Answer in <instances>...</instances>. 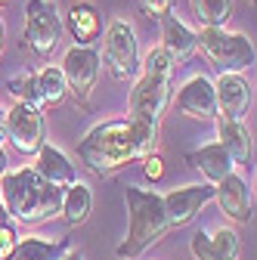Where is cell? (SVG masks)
Here are the masks:
<instances>
[{
    "instance_id": "8fae6325",
    "label": "cell",
    "mask_w": 257,
    "mask_h": 260,
    "mask_svg": "<svg viewBox=\"0 0 257 260\" xmlns=\"http://www.w3.org/2000/svg\"><path fill=\"white\" fill-rule=\"evenodd\" d=\"M171 103H177V109L192 121H214L217 118L214 81H208L205 75H192L189 81H183V87L174 93Z\"/></svg>"
},
{
    "instance_id": "4fadbf2b",
    "label": "cell",
    "mask_w": 257,
    "mask_h": 260,
    "mask_svg": "<svg viewBox=\"0 0 257 260\" xmlns=\"http://www.w3.org/2000/svg\"><path fill=\"white\" fill-rule=\"evenodd\" d=\"M211 202H217V208L236 223L251 220V192H248V183L236 171L214 183V199Z\"/></svg>"
},
{
    "instance_id": "9a60e30c",
    "label": "cell",
    "mask_w": 257,
    "mask_h": 260,
    "mask_svg": "<svg viewBox=\"0 0 257 260\" xmlns=\"http://www.w3.org/2000/svg\"><path fill=\"white\" fill-rule=\"evenodd\" d=\"M35 168L44 180H50L53 186H72L75 180H78V171H75V165H72V158L62 152V149H56V146H50V143H44L38 152H35Z\"/></svg>"
},
{
    "instance_id": "8992f818",
    "label": "cell",
    "mask_w": 257,
    "mask_h": 260,
    "mask_svg": "<svg viewBox=\"0 0 257 260\" xmlns=\"http://www.w3.org/2000/svg\"><path fill=\"white\" fill-rule=\"evenodd\" d=\"M62 16L53 0H28L25 4V41L38 56H50L62 41Z\"/></svg>"
},
{
    "instance_id": "7a4b0ae2",
    "label": "cell",
    "mask_w": 257,
    "mask_h": 260,
    "mask_svg": "<svg viewBox=\"0 0 257 260\" xmlns=\"http://www.w3.org/2000/svg\"><path fill=\"white\" fill-rule=\"evenodd\" d=\"M78 158H81V165L96 177L118 174L121 168L140 161V152L134 146L127 118H112V121L96 124L78 143Z\"/></svg>"
},
{
    "instance_id": "83f0119b",
    "label": "cell",
    "mask_w": 257,
    "mask_h": 260,
    "mask_svg": "<svg viewBox=\"0 0 257 260\" xmlns=\"http://www.w3.org/2000/svg\"><path fill=\"white\" fill-rule=\"evenodd\" d=\"M171 4L174 0H140V7L149 19H162L165 13H171Z\"/></svg>"
},
{
    "instance_id": "1f68e13d",
    "label": "cell",
    "mask_w": 257,
    "mask_h": 260,
    "mask_svg": "<svg viewBox=\"0 0 257 260\" xmlns=\"http://www.w3.org/2000/svg\"><path fill=\"white\" fill-rule=\"evenodd\" d=\"M10 214H7V208H4V202H0V220H7Z\"/></svg>"
},
{
    "instance_id": "52a82bcc",
    "label": "cell",
    "mask_w": 257,
    "mask_h": 260,
    "mask_svg": "<svg viewBox=\"0 0 257 260\" xmlns=\"http://www.w3.org/2000/svg\"><path fill=\"white\" fill-rule=\"evenodd\" d=\"M59 69H62V75H66L69 93L78 103H87L93 96V90H96V81H100L103 56L93 50V44H75L72 50H66Z\"/></svg>"
},
{
    "instance_id": "ac0fdd59",
    "label": "cell",
    "mask_w": 257,
    "mask_h": 260,
    "mask_svg": "<svg viewBox=\"0 0 257 260\" xmlns=\"http://www.w3.org/2000/svg\"><path fill=\"white\" fill-rule=\"evenodd\" d=\"M217 121V143L233 155L236 165H251V134L242 121L214 118Z\"/></svg>"
},
{
    "instance_id": "7402d4cb",
    "label": "cell",
    "mask_w": 257,
    "mask_h": 260,
    "mask_svg": "<svg viewBox=\"0 0 257 260\" xmlns=\"http://www.w3.org/2000/svg\"><path fill=\"white\" fill-rule=\"evenodd\" d=\"M189 10L199 28H220L233 19V0H189Z\"/></svg>"
},
{
    "instance_id": "3957f363",
    "label": "cell",
    "mask_w": 257,
    "mask_h": 260,
    "mask_svg": "<svg viewBox=\"0 0 257 260\" xmlns=\"http://www.w3.org/2000/svg\"><path fill=\"white\" fill-rule=\"evenodd\" d=\"M124 202H127V214H131V226H127V239L115 248V254L121 260H134L143 251H149L152 245L162 242L171 233V226H168V217H165L162 192L127 186Z\"/></svg>"
},
{
    "instance_id": "2e32d148",
    "label": "cell",
    "mask_w": 257,
    "mask_h": 260,
    "mask_svg": "<svg viewBox=\"0 0 257 260\" xmlns=\"http://www.w3.org/2000/svg\"><path fill=\"white\" fill-rule=\"evenodd\" d=\"M158 22H162V47L174 56V62H186L196 53V31L174 13H165Z\"/></svg>"
},
{
    "instance_id": "484cf974",
    "label": "cell",
    "mask_w": 257,
    "mask_h": 260,
    "mask_svg": "<svg viewBox=\"0 0 257 260\" xmlns=\"http://www.w3.org/2000/svg\"><path fill=\"white\" fill-rule=\"evenodd\" d=\"M16 242H19V233H16V226H13L10 220H0V260H7V257L13 254Z\"/></svg>"
},
{
    "instance_id": "f546056e",
    "label": "cell",
    "mask_w": 257,
    "mask_h": 260,
    "mask_svg": "<svg viewBox=\"0 0 257 260\" xmlns=\"http://www.w3.org/2000/svg\"><path fill=\"white\" fill-rule=\"evenodd\" d=\"M59 260H84V257H81V254H78V251H72V248H69V251H66V254H62V257H59Z\"/></svg>"
},
{
    "instance_id": "4dcf8cb0",
    "label": "cell",
    "mask_w": 257,
    "mask_h": 260,
    "mask_svg": "<svg viewBox=\"0 0 257 260\" xmlns=\"http://www.w3.org/2000/svg\"><path fill=\"white\" fill-rule=\"evenodd\" d=\"M4 38H7V28H4V22H0V56H4Z\"/></svg>"
},
{
    "instance_id": "d4e9b609",
    "label": "cell",
    "mask_w": 257,
    "mask_h": 260,
    "mask_svg": "<svg viewBox=\"0 0 257 260\" xmlns=\"http://www.w3.org/2000/svg\"><path fill=\"white\" fill-rule=\"evenodd\" d=\"M211 239V251L220 257V260H239V251H242V242H239V233L230 230V226H220V230Z\"/></svg>"
},
{
    "instance_id": "d6986e66",
    "label": "cell",
    "mask_w": 257,
    "mask_h": 260,
    "mask_svg": "<svg viewBox=\"0 0 257 260\" xmlns=\"http://www.w3.org/2000/svg\"><path fill=\"white\" fill-rule=\"evenodd\" d=\"M90 211H93V192H90L87 183L75 180L72 186L62 189V208H59V214L66 217L69 226H81L90 217Z\"/></svg>"
},
{
    "instance_id": "277c9868",
    "label": "cell",
    "mask_w": 257,
    "mask_h": 260,
    "mask_svg": "<svg viewBox=\"0 0 257 260\" xmlns=\"http://www.w3.org/2000/svg\"><path fill=\"white\" fill-rule=\"evenodd\" d=\"M196 53L208 59V65L220 72H245L254 65V44L242 31H227V25L220 28H199L196 31Z\"/></svg>"
},
{
    "instance_id": "5b68a950",
    "label": "cell",
    "mask_w": 257,
    "mask_h": 260,
    "mask_svg": "<svg viewBox=\"0 0 257 260\" xmlns=\"http://www.w3.org/2000/svg\"><path fill=\"white\" fill-rule=\"evenodd\" d=\"M103 59L109 65V75L118 84H127L140 75V47H137V31H134L131 22L115 19V22L106 25Z\"/></svg>"
},
{
    "instance_id": "d6a6232c",
    "label": "cell",
    "mask_w": 257,
    "mask_h": 260,
    "mask_svg": "<svg viewBox=\"0 0 257 260\" xmlns=\"http://www.w3.org/2000/svg\"><path fill=\"white\" fill-rule=\"evenodd\" d=\"M4 4H7V0H0V7H4Z\"/></svg>"
},
{
    "instance_id": "ffe728a7",
    "label": "cell",
    "mask_w": 257,
    "mask_h": 260,
    "mask_svg": "<svg viewBox=\"0 0 257 260\" xmlns=\"http://www.w3.org/2000/svg\"><path fill=\"white\" fill-rule=\"evenodd\" d=\"M69 251V239H41V236H28L19 239L13 254L7 260H59L62 254Z\"/></svg>"
},
{
    "instance_id": "ba28073f",
    "label": "cell",
    "mask_w": 257,
    "mask_h": 260,
    "mask_svg": "<svg viewBox=\"0 0 257 260\" xmlns=\"http://www.w3.org/2000/svg\"><path fill=\"white\" fill-rule=\"evenodd\" d=\"M171 100H174V78H158V75L140 72V78L131 90V115L146 118L152 124H162Z\"/></svg>"
},
{
    "instance_id": "30bf717a",
    "label": "cell",
    "mask_w": 257,
    "mask_h": 260,
    "mask_svg": "<svg viewBox=\"0 0 257 260\" xmlns=\"http://www.w3.org/2000/svg\"><path fill=\"white\" fill-rule=\"evenodd\" d=\"M214 199V186L211 183H192V186H180L162 195L165 205V217L171 230H180V226H189L202 214V208Z\"/></svg>"
},
{
    "instance_id": "4316f807",
    "label": "cell",
    "mask_w": 257,
    "mask_h": 260,
    "mask_svg": "<svg viewBox=\"0 0 257 260\" xmlns=\"http://www.w3.org/2000/svg\"><path fill=\"white\" fill-rule=\"evenodd\" d=\"M143 174H146V180L158 183V180L165 177V158L158 155V152H149V155L143 158Z\"/></svg>"
},
{
    "instance_id": "5bb4252c",
    "label": "cell",
    "mask_w": 257,
    "mask_h": 260,
    "mask_svg": "<svg viewBox=\"0 0 257 260\" xmlns=\"http://www.w3.org/2000/svg\"><path fill=\"white\" fill-rule=\"evenodd\" d=\"M186 165H189L192 171H199L202 180L211 183V186H214L217 180H223L227 174L236 171L233 155L223 149L220 143H208V146H202V149H196V152H189V155H186Z\"/></svg>"
},
{
    "instance_id": "f1b7e54d",
    "label": "cell",
    "mask_w": 257,
    "mask_h": 260,
    "mask_svg": "<svg viewBox=\"0 0 257 260\" xmlns=\"http://www.w3.org/2000/svg\"><path fill=\"white\" fill-rule=\"evenodd\" d=\"M7 171H10V158H7V149L0 146V177H4Z\"/></svg>"
},
{
    "instance_id": "44dd1931",
    "label": "cell",
    "mask_w": 257,
    "mask_h": 260,
    "mask_svg": "<svg viewBox=\"0 0 257 260\" xmlns=\"http://www.w3.org/2000/svg\"><path fill=\"white\" fill-rule=\"evenodd\" d=\"M35 81H38V93H41L44 109H53V106L66 103L69 87H66V75H62L59 65H44L41 72H35Z\"/></svg>"
},
{
    "instance_id": "603a6c76",
    "label": "cell",
    "mask_w": 257,
    "mask_h": 260,
    "mask_svg": "<svg viewBox=\"0 0 257 260\" xmlns=\"http://www.w3.org/2000/svg\"><path fill=\"white\" fill-rule=\"evenodd\" d=\"M174 69H177V62H174V56H171L165 47H155V50H149V53L140 59V72H143V75L174 78Z\"/></svg>"
},
{
    "instance_id": "7c38bea8",
    "label": "cell",
    "mask_w": 257,
    "mask_h": 260,
    "mask_svg": "<svg viewBox=\"0 0 257 260\" xmlns=\"http://www.w3.org/2000/svg\"><path fill=\"white\" fill-rule=\"evenodd\" d=\"M214 96H217V118L242 121L251 106V84L242 72H220V78L214 81Z\"/></svg>"
},
{
    "instance_id": "6da1fadb",
    "label": "cell",
    "mask_w": 257,
    "mask_h": 260,
    "mask_svg": "<svg viewBox=\"0 0 257 260\" xmlns=\"http://www.w3.org/2000/svg\"><path fill=\"white\" fill-rule=\"evenodd\" d=\"M0 202L7 214L25 226L47 223L62 208V186H53L44 180L35 168H19L7 171L0 177Z\"/></svg>"
},
{
    "instance_id": "e0dca14e",
    "label": "cell",
    "mask_w": 257,
    "mask_h": 260,
    "mask_svg": "<svg viewBox=\"0 0 257 260\" xmlns=\"http://www.w3.org/2000/svg\"><path fill=\"white\" fill-rule=\"evenodd\" d=\"M62 25L69 28L75 44H93V41L103 38V16L93 4H75Z\"/></svg>"
},
{
    "instance_id": "cb8c5ba5",
    "label": "cell",
    "mask_w": 257,
    "mask_h": 260,
    "mask_svg": "<svg viewBox=\"0 0 257 260\" xmlns=\"http://www.w3.org/2000/svg\"><path fill=\"white\" fill-rule=\"evenodd\" d=\"M10 93L16 96V103H28V106H35V109H44L35 72H19L16 78H10Z\"/></svg>"
},
{
    "instance_id": "9c48e42d",
    "label": "cell",
    "mask_w": 257,
    "mask_h": 260,
    "mask_svg": "<svg viewBox=\"0 0 257 260\" xmlns=\"http://www.w3.org/2000/svg\"><path fill=\"white\" fill-rule=\"evenodd\" d=\"M7 140L13 143L16 152L35 155L47 143V130H44L41 109L28 106V103H16L13 109H7Z\"/></svg>"
}]
</instances>
